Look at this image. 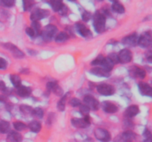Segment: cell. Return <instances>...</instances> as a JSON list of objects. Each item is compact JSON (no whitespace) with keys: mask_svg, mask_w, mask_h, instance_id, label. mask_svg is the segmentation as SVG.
<instances>
[{"mask_svg":"<svg viewBox=\"0 0 152 142\" xmlns=\"http://www.w3.org/2000/svg\"><path fill=\"white\" fill-rule=\"evenodd\" d=\"M5 87H6L5 83H4L3 81H1V80H0V91L5 90Z\"/></svg>","mask_w":152,"mask_h":142,"instance_id":"bcb514c9","label":"cell"},{"mask_svg":"<svg viewBox=\"0 0 152 142\" xmlns=\"http://www.w3.org/2000/svg\"><path fill=\"white\" fill-rule=\"evenodd\" d=\"M96 90L99 94L102 96H112L115 93V88L114 86L108 84H100L96 87Z\"/></svg>","mask_w":152,"mask_h":142,"instance_id":"ba28073f","label":"cell"},{"mask_svg":"<svg viewBox=\"0 0 152 142\" xmlns=\"http://www.w3.org/2000/svg\"><path fill=\"white\" fill-rule=\"evenodd\" d=\"M118 56L119 62L122 64H128L132 62L133 55H132V51L129 49H123L117 54Z\"/></svg>","mask_w":152,"mask_h":142,"instance_id":"30bf717a","label":"cell"},{"mask_svg":"<svg viewBox=\"0 0 152 142\" xmlns=\"http://www.w3.org/2000/svg\"><path fill=\"white\" fill-rule=\"evenodd\" d=\"M94 136L97 140L102 142H108L111 141V133L104 128H96L94 130Z\"/></svg>","mask_w":152,"mask_h":142,"instance_id":"3957f363","label":"cell"},{"mask_svg":"<svg viewBox=\"0 0 152 142\" xmlns=\"http://www.w3.org/2000/svg\"><path fill=\"white\" fill-rule=\"evenodd\" d=\"M91 72L92 74H94V75L99 77H105V78H108V77H109L111 75L110 72L105 71L102 67H94L93 69L91 70Z\"/></svg>","mask_w":152,"mask_h":142,"instance_id":"ffe728a7","label":"cell"},{"mask_svg":"<svg viewBox=\"0 0 152 142\" xmlns=\"http://www.w3.org/2000/svg\"><path fill=\"white\" fill-rule=\"evenodd\" d=\"M46 87H47L48 90H50L53 93H54L56 96H63V90L58 85V84L56 82H54V81H49V82L47 83Z\"/></svg>","mask_w":152,"mask_h":142,"instance_id":"5bb4252c","label":"cell"},{"mask_svg":"<svg viewBox=\"0 0 152 142\" xmlns=\"http://www.w3.org/2000/svg\"><path fill=\"white\" fill-rule=\"evenodd\" d=\"M71 124L77 128H86L91 124V118L89 115H86L83 118H73L71 119Z\"/></svg>","mask_w":152,"mask_h":142,"instance_id":"277c9868","label":"cell"},{"mask_svg":"<svg viewBox=\"0 0 152 142\" xmlns=\"http://www.w3.org/2000/svg\"><path fill=\"white\" fill-rule=\"evenodd\" d=\"M20 72L22 74H28L29 73V69H28V68H24V69L21 70Z\"/></svg>","mask_w":152,"mask_h":142,"instance_id":"7dc6e473","label":"cell"},{"mask_svg":"<svg viewBox=\"0 0 152 142\" xmlns=\"http://www.w3.org/2000/svg\"><path fill=\"white\" fill-rule=\"evenodd\" d=\"M50 4L51 5L52 9L54 10L55 12H58L60 10V9L62 8V7L63 6V2L61 1H50Z\"/></svg>","mask_w":152,"mask_h":142,"instance_id":"f1b7e54d","label":"cell"},{"mask_svg":"<svg viewBox=\"0 0 152 142\" xmlns=\"http://www.w3.org/2000/svg\"><path fill=\"white\" fill-rule=\"evenodd\" d=\"M10 131V123L7 121H0V133H7Z\"/></svg>","mask_w":152,"mask_h":142,"instance_id":"cb8c5ba5","label":"cell"},{"mask_svg":"<svg viewBox=\"0 0 152 142\" xmlns=\"http://www.w3.org/2000/svg\"><path fill=\"white\" fill-rule=\"evenodd\" d=\"M102 109L107 113L113 114L118 111V107L115 104L110 101H103L102 103Z\"/></svg>","mask_w":152,"mask_h":142,"instance_id":"4fadbf2b","label":"cell"},{"mask_svg":"<svg viewBox=\"0 0 152 142\" xmlns=\"http://www.w3.org/2000/svg\"><path fill=\"white\" fill-rule=\"evenodd\" d=\"M68 11V7H67V6L64 4L63 6L62 7V8H61L60 10L59 11V13L60 15H62V16H65V15L67 14Z\"/></svg>","mask_w":152,"mask_h":142,"instance_id":"ee69618b","label":"cell"},{"mask_svg":"<svg viewBox=\"0 0 152 142\" xmlns=\"http://www.w3.org/2000/svg\"><path fill=\"white\" fill-rule=\"evenodd\" d=\"M22 141V136L20 133L16 131L10 132L7 136V142H21Z\"/></svg>","mask_w":152,"mask_h":142,"instance_id":"d6986e66","label":"cell"},{"mask_svg":"<svg viewBox=\"0 0 152 142\" xmlns=\"http://www.w3.org/2000/svg\"><path fill=\"white\" fill-rule=\"evenodd\" d=\"M10 79L11 81L12 84L15 87H19L21 85V82H22V80L21 78L19 77V75H16V74H13L10 76Z\"/></svg>","mask_w":152,"mask_h":142,"instance_id":"484cf974","label":"cell"},{"mask_svg":"<svg viewBox=\"0 0 152 142\" xmlns=\"http://www.w3.org/2000/svg\"><path fill=\"white\" fill-rule=\"evenodd\" d=\"M28 128L31 130L33 133H37L41 131L42 130V124L39 121H32L29 124H28Z\"/></svg>","mask_w":152,"mask_h":142,"instance_id":"7402d4cb","label":"cell"},{"mask_svg":"<svg viewBox=\"0 0 152 142\" xmlns=\"http://www.w3.org/2000/svg\"><path fill=\"white\" fill-rule=\"evenodd\" d=\"M68 94L65 95L59 101L57 104V108L59 111H64L65 109V104H66L67 98H68Z\"/></svg>","mask_w":152,"mask_h":142,"instance_id":"f546056e","label":"cell"},{"mask_svg":"<svg viewBox=\"0 0 152 142\" xmlns=\"http://www.w3.org/2000/svg\"><path fill=\"white\" fill-rule=\"evenodd\" d=\"M138 36L136 33H133L132 35L127 36L124 37L122 40V43L127 47H134L137 44Z\"/></svg>","mask_w":152,"mask_h":142,"instance_id":"7c38bea8","label":"cell"},{"mask_svg":"<svg viewBox=\"0 0 152 142\" xmlns=\"http://www.w3.org/2000/svg\"><path fill=\"white\" fill-rule=\"evenodd\" d=\"M108 57L109 58V59H111V60L113 62H114V64H116L119 63L118 56H117V53H110V54L108 55Z\"/></svg>","mask_w":152,"mask_h":142,"instance_id":"ab89813d","label":"cell"},{"mask_svg":"<svg viewBox=\"0 0 152 142\" xmlns=\"http://www.w3.org/2000/svg\"><path fill=\"white\" fill-rule=\"evenodd\" d=\"M134 74L135 76L137 78H144L146 75V72H145V70L142 69V68H140V67H135L134 70Z\"/></svg>","mask_w":152,"mask_h":142,"instance_id":"83f0119b","label":"cell"},{"mask_svg":"<svg viewBox=\"0 0 152 142\" xmlns=\"http://www.w3.org/2000/svg\"><path fill=\"white\" fill-rule=\"evenodd\" d=\"M137 44L142 48H148L151 44V35L150 32L142 33L138 38Z\"/></svg>","mask_w":152,"mask_h":142,"instance_id":"8fae6325","label":"cell"},{"mask_svg":"<svg viewBox=\"0 0 152 142\" xmlns=\"http://www.w3.org/2000/svg\"><path fill=\"white\" fill-rule=\"evenodd\" d=\"M135 139V134L132 131H126L120 133L114 139V142H133Z\"/></svg>","mask_w":152,"mask_h":142,"instance_id":"8992f818","label":"cell"},{"mask_svg":"<svg viewBox=\"0 0 152 142\" xmlns=\"http://www.w3.org/2000/svg\"><path fill=\"white\" fill-rule=\"evenodd\" d=\"M69 104L71 106H72L73 107H77V106H79L81 105V101L79 99L77 98H72V99L70 100Z\"/></svg>","mask_w":152,"mask_h":142,"instance_id":"f35d334b","label":"cell"},{"mask_svg":"<svg viewBox=\"0 0 152 142\" xmlns=\"http://www.w3.org/2000/svg\"><path fill=\"white\" fill-rule=\"evenodd\" d=\"M85 105L90 109V110L96 111L99 109V103L97 99H95L94 96H86L83 99Z\"/></svg>","mask_w":152,"mask_h":142,"instance_id":"9c48e42d","label":"cell"},{"mask_svg":"<svg viewBox=\"0 0 152 142\" xmlns=\"http://www.w3.org/2000/svg\"><path fill=\"white\" fill-rule=\"evenodd\" d=\"M139 112L140 109L137 105H131L125 111V116L127 118H133V117L136 116L139 113Z\"/></svg>","mask_w":152,"mask_h":142,"instance_id":"e0dca14e","label":"cell"},{"mask_svg":"<svg viewBox=\"0 0 152 142\" xmlns=\"http://www.w3.org/2000/svg\"><path fill=\"white\" fill-rule=\"evenodd\" d=\"M15 4L13 0H1L0 1V4L4 7H12Z\"/></svg>","mask_w":152,"mask_h":142,"instance_id":"836d02e7","label":"cell"},{"mask_svg":"<svg viewBox=\"0 0 152 142\" xmlns=\"http://www.w3.org/2000/svg\"><path fill=\"white\" fill-rule=\"evenodd\" d=\"M9 17V13L7 10L0 9V22H5Z\"/></svg>","mask_w":152,"mask_h":142,"instance_id":"d590c367","label":"cell"},{"mask_svg":"<svg viewBox=\"0 0 152 142\" xmlns=\"http://www.w3.org/2000/svg\"><path fill=\"white\" fill-rule=\"evenodd\" d=\"M57 31V27L50 24V25L45 27L44 29L42 30V37L43 40L45 41H46V42H50L52 40V38L56 34Z\"/></svg>","mask_w":152,"mask_h":142,"instance_id":"7a4b0ae2","label":"cell"},{"mask_svg":"<svg viewBox=\"0 0 152 142\" xmlns=\"http://www.w3.org/2000/svg\"><path fill=\"white\" fill-rule=\"evenodd\" d=\"M68 38H69V36H68V34L67 33L60 32L56 36L55 41H56V43H62L66 41Z\"/></svg>","mask_w":152,"mask_h":142,"instance_id":"d4e9b609","label":"cell"},{"mask_svg":"<svg viewBox=\"0 0 152 142\" xmlns=\"http://www.w3.org/2000/svg\"><path fill=\"white\" fill-rule=\"evenodd\" d=\"M82 18H83V20L85 22H88L91 19V14L89 12L86 11L83 13V15H82Z\"/></svg>","mask_w":152,"mask_h":142,"instance_id":"60d3db41","label":"cell"},{"mask_svg":"<svg viewBox=\"0 0 152 142\" xmlns=\"http://www.w3.org/2000/svg\"><path fill=\"white\" fill-rule=\"evenodd\" d=\"M49 14H50L49 10H45V9L37 8L31 13V19L33 22H38L41 19L48 17Z\"/></svg>","mask_w":152,"mask_h":142,"instance_id":"5b68a950","label":"cell"},{"mask_svg":"<svg viewBox=\"0 0 152 142\" xmlns=\"http://www.w3.org/2000/svg\"><path fill=\"white\" fill-rule=\"evenodd\" d=\"M138 87H139L140 92V93L142 96H151L152 89L151 86L148 83L144 82V81H140L139 84H138Z\"/></svg>","mask_w":152,"mask_h":142,"instance_id":"9a60e30c","label":"cell"},{"mask_svg":"<svg viewBox=\"0 0 152 142\" xmlns=\"http://www.w3.org/2000/svg\"><path fill=\"white\" fill-rule=\"evenodd\" d=\"M111 7H112V10L117 13H124L126 11L124 6L119 1H114Z\"/></svg>","mask_w":152,"mask_h":142,"instance_id":"603a6c76","label":"cell"},{"mask_svg":"<svg viewBox=\"0 0 152 142\" xmlns=\"http://www.w3.org/2000/svg\"><path fill=\"white\" fill-rule=\"evenodd\" d=\"M144 142H152L151 141V138H146L145 139V141Z\"/></svg>","mask_w":152,"mask_h":142,"instance_id":"c3c4849f","label":"cell"},{"mask_svg":"<svg viewBox=\"0 0 152 142\" xmlns=\"http://www.w3.org/2000/svg\"><path fill=\"white\" fill-rule=\"evenodd\" d=\"M94 28L96 32L101 33H103L105 30V23L106 18L102 12H96L94 16Z\"/></svg>","mask_w":152,"mask_h":142,"instance_id":"6da1fadb","label":"cell"},{"mask_svg":"<svg viewBox=\"0 0 152 142\" xmlns=\"http://www.w3.org/2000/svg\"><path fill=\"white\" fill-rule=\"evenodd\" d=\"M7 67V62L3 58L0 57V70H5Z\"/></svg>","mask_w":152,"mask_h":142,"instance_id":"b9f144b4","label":"cell"},{"mask_svg":"<svg viewBox=\"0 0 152 142\" xmlns=\"http://www.w3.org/2000/svg\"><path fill=\"white\" fill-rule=\"evenodd\" d=\"M77 29L78 32L80 33L82 36L85 38H88L89 36H91L92 33L88 28H86V25L83 23H77Z\"/></svg>","mask_w":152,"mask_h":142,"instance_id":"ac0fdd59","label":"cell"},{"mask_svg":"<svg viewBox=\"0 0 152 142\" xmlns=\"http://www.w3.org/2000/svg\"><path fill=\"white\" fill-rule=\"evenodd\" d=\"M34 4V1H23V7H24V10L25 11H28L29 10L31 7H33V5Z\"/></svg>","mask_w":152,"mask_h":142,"instance_id":"8d00e7d4","label":"cell"},{"mask_svg":"<svg viewBox=\"0 0 152 142\" xmlns=\"http://www.w3.org/2000/svg\"><path fill=\"white\" fill-rule=\"evenodd\" d=\"M25 33H26L27 35L31 37V38L36 36L35 33H34V30H33L31 27H30V28H27L26 29H25Z\"/></svg>","mask_w":152,"mask_h":142,"instance_id":"7bdbcfd3","label":"cell"},{"mask_svg":"<svg viewBox=\"0 0 152 142\" xmlns=\"http://www.w3.org/2000/svg\"><path fill=\"white\" fill-rule=\"evenodd\" d=\"M31 28L34 30L36 36H38L40 32V30H41V25L38 22H33L32 24H31Z\"/></svg>","mask_w":152,"mask_h":142,"instance_id":"d6a6232c","label":"cell"},{"mask_svg":"<svg viewBox=\"0 0 152 142\" xmlns=\"http://www.w3.org/2000/svg\"><path fill=\"white\" fill-rule=\"evenodd\" d=\"M2 47L4 49L7 50L8 51H10L11 53V54L14 56L15 58H17V59H22L25 56V53L20 50V49L18 48L16 45H14L12 43H4L2 44Z\"/></svg>","mask_w":152,"mask_h":142,"instance_id":"52a82bcc","label":"cell"},{"mask_svg":"<svg viewBox=\"0 0 152 142\" xmlns=\"http://www.w3.org/2000/svg\"><path fill=\"white\" fill-rule=\"evenodd\" d=\"M13 127H14L15 130L17 131H24L25 129H27L28 126L25 124V123L22 122V121H16L13 122Z\"/></svg>","mask_w":152,"mask_h":142,"instance_id":"4dcf8cb0","label":"cell"},{"mask_svg":"<svg viewBox=\"0 0 152 142\" xmlns=\"http://www.w3.org/2000/svg\"><path fill=\"white\" fill-rule=\"evenodd\" d=\"M104 58L105 57H104L102 55H99V56H98L97 57L94 59V60L92 61L91 63V64L92 66H97V65H101L102 64V61H103Z\"/></svg>","mask_w":152,"mask_h":142,"instance_id":"e575fe53","label":"cell"},{"mask_svg":"<svg viewBox=\"0 0 152 142\" xmlns=\"http://www.w3.org/2000/svg\"><path fill=\"white\" fill-rule=\"evenodd\" d=\"M32 115H34V116H35L36 118L41 119V118H42L43 116H44V110H43L42 108L37 107L35 108V109H33Z\"/></svg>","mask_w":152,"mask_h":142,"instance_id":"1f68e13d","label":"cell"},{"mask_svg":"<svg viewBox=\"0 0 152 142\" xmlns=\"http://www.w3.org/2000/svg\"><path fill=\"white\" fill-rule=\"evenodd\" d=\"M19 109H20V111L22 112V114H24V115H32L33 108L31 107V106H28V105H26V104H22L21 105Z\"/></svg>","mask_w":152,"mask_h":142,"instance_id":"4316f807","label":"cell"},{"mask_svg":"<svg viewBox=\"0 0 152 142\" xmlns=\"http://www.w3.org/2000/svg\"><path fill=\"white\" fill-rule=\"evenodd\" d=\"M101 65H102V69L105 70L107 71V72H110L111 70H112L115 64H114V62H113L112 61H111V59L107 56V57L104 58L103 61H102V64Z\"/></svg>","mask_w":152,"mask_h":142,"instance_id":"44dd1931","label":"cell"},{"mask_svg":"<svg viewBox=\"0 0 152 142\" xmlns=\"http://www.w3.org/2000/svg\"><path fill=\"white\" fill-rule=\"evenodd\" d=\"M32 93V90L31 87H26V86L20 85L19 87L16 88V93L19 97L26 98L30 96V95Z\"/></svg>","mask_w":152,"mask_h":142,"instance_id":"2e32d148","label":"cell"},{"mask_svg":"<svg viewBox=\"0 0 152 142\" xmlns=\"http://www.w3.org/2000/svg\"><path fill=\"white\" fill-rule=\"evenodd\" d=\"M80 111L81 112L82 115H83L84 116L86 115H89V112H90V109H89L88 106H86V105H80Z\"/></svg>","mask_w":152,"mask_h":142,"instance_id":"74e56055","label":"cell"},{"mask_svg":"<svg viewBox=\"0 0 152 142\" xmlns=\"http://www.w3.org/2000/svg\"><path fill=\"white\" fill-rule=\"evenodd\" d=\"M143 135L145 136L146 138H151V133L150 132V130H148V129H145V131L143 133Z\"/></svg>","mask_w":152,"mask_h":142,"instance_id":"f6af8a7d","label":"cell"}]
</instances>
